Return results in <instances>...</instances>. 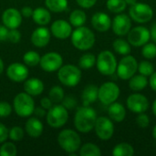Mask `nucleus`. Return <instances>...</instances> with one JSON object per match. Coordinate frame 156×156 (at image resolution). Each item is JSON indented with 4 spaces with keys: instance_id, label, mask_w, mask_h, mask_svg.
<instances>
[{
    "instance_id": "nucleus-1",
    "label": "nucleus",
    "mask_w": 156,
    "mask_h": 156,
    "mask_svg": "<svg viewBox=\"0 0 156 156\" xmlns=\"http://www.w3.org/2000/svg\"><path fill=\"white\" fill-rule=\"evenodd\" d=\"M97 118V112L93 108L82 105L77 109L74 115V126L80 133H90L94 129Z\"/></svg>"
},
{
    "instance_id": "nucleus-2",
    "label": "nucleus",
    "mask_w": 156,
    "mask_h": 156,
    "mask_svg": "<svg viewBox=\"0 0 156 156\" xmlns=\"http://www.w3.org/2000/svg\"><path fill=\"white\" fill-rule=\"evenodd\" d=\"M70 40L75 48L81 51H86L94 46L96 37L91 29L85 26H81L76 27V29L72 31Z\"/></svg>"
},
{
    "instance_id": "nucleus-3",
    "label": "nucleus",
    "mask_w": 156,
    "mask_h": 156,
    "mask_svg": "<svg viewBox=\"0 0 156 156\" xmlns=\"http://www.w3.org/2000/svg\"><path fill=\"white\" fill-rule=\"evenodd\" d=\"M59 147L69 155L75 156L81 146V139L80 134L72 129L62 130L57 138Z\"/></svg>"
},
{
    "instance_id": "nucleus-4",
    "label": "nucleus",
    "mask_w": 156,
    "mask_h": 156,
    "mask_svg": "<svg viewBox=\"0 0 156 156\" xmlns=\"http://www.w3.org/2000/svg\"><path fill=\"white\" fill-rule=\"evenodd\" d=\"M35 101L33 97L27 92L17 93L13 100V110L16 114L21 118H28L35 110Z\"/></svg>"
},
{
    "instance_id": "nucleus-5",
    "label": "nucleus",
    "mask_w": 156,
    "mask_h": 156,
    "mask_svg": "<svg viewBox=\"0 0 156 156\" xmlns=\"http://www.w3.org/2000/svg\"><path fill=\"white\" fill-rule=\"evenodd\" d=\"M81 69L73 64L62 65L58 70V79L66 87H76L81 80Z\"/></svg>"
},
{
    "instance_id": "nucleus-6",
    "label": "nucleus",
    "mask_w": 156,
    "mask_h": 156,
    "mask_svg": "<svg viewBox=\"0 0 156 156\" xmlns=\"http://www.w3.org/2000/svg\"><path fill=\"white\" fill-rule=\"evenodd\" d=\"M117 59L114 54L110 50H103L100 52L96 58V66L98 71L105 76H112L117 69Z\"/></svg>"
},
{
    "instance_id": "nucleus-7",
    "label": "nucleus",
    "mask_w": 156,
    "mask_h": 156,
    "mask_svg": "<svg viewBox=\"0 0 156 156\" xmlns=\"http://www.w3.org/2000/svg\"><path fill=\"white\" fill-rule=\"evenodd\" d=\"M47 123L53 129L62 128L69 120L68 110L62 104L53 105L46 114Z\"/></svg>"
},
{
    "instance_id": "nucleus-8",
    "label": "nucleus",
    "mask_w": 156,
    "mask_h": 156,
    "mask_svg": "<svg viewBox=\"0 0 156 156\" xmlns=\"http://www.w3.org/2000/svg\"><path fill=\"white\" fill-rule=\"evenodd\" d=\"M138 70V62L132 55H125L117 65V75L122 80H130Z\"/></svg>"
},
{
    "instance_id": "nucleus-9",
    "label": "nucleus",
    "mask_w": 156,
    "mask_h": 156,
    "mask_svg": "<svg viewBox=\"0 0 156 156\" xmlns=\"http://www.w3.org/2000/svg\"><path fill=\"white\" fill-rule=\"evenodd\" d=\"M129 16L131 19L136 23L144 24L152 20L154 16V10L148 4L136 3L131 5L129 9Z\"/></svg>"
},
{
    "instance_id": "nucleus-10",
    "label": "nucleus",
    "mask_w": 156,
    "mask_h": 156,
    "mask_svg": "<svg viewBox=\"0 0 156 156\" xmlns=\"http://www.w3.org/2000/svg\"><path fill=\"white\" fill-rule=\"evenodd\" d=\"M121 90L119 86L112 82V81H107L104 82L100 88H99V93H98V100L104 105H110L113 102H115L119 96H120Z\"/></svg>"
},
{
    "instance_id": "nucleus-11",
    "label": "nucleus",
    "mask_w": 156,
    "mask_h": 156,
    "mask_svg": "<svg viewBox=\"0 0 156 156\" xmlns=\"http://www.w3.org/2000/svg\"><path fill=\"white\" fill-rule=\"evenodd\" d=\"M94 130L97 137L102 141L110 140L114 134L113 122L105 116L98 117L94 125Z\"/></svg>"
},
{
    "instance_id": "nucleus-12",
    "label": "nucleus",
    "mask_w": 156,
    "mask_h": 156,
    "mask_svg": "<svg viewBox=\"0 0 156 156\" xmlns=\"http://www.w3.org/2000/svg\"><path fill=\"white\" fill-rule=\"evenodd\" d=\"M63 65V58L58 52L51 51L44 54L40 58L39 66L46 72L58 71Z\"/></svg>"
},
{
    "instance_id": "nucleus-13",
    "label": "nucleus",
    "mask_w": 156,
    "mask_h": 156,
    "mask_svg": "<svg viewBox=\"0 0 156 156\" xmlns=\"http://www.w3.org/2000/svg\"><path fill=\"white\" fill-rule=\"evenodd\" d=\"M150 38V30L143 26L131 28L128 33V42L133 47H143L144 44L149 42Z\"/></svg>"
},
{
    "instance_id": "nucleus-14",
    "label": "nucleus",
    "mask_w": 156,
    "mask_h": 156,
    "mask_svg": "<svg viewBox=\"0 0 156 156\" xmlns=\"http://www.w3.org/2000/svg\"><path fill=\"white\" fill-rule=\"evenodd\" d=\"M7 78L14 82H23L29 76V69L27 65L20 62H14L6 69Z\"/></svg>"
},
{
    "instance_id": "nucleus-15",
    "label": "nucleus",
    "mask_w": 156,
    "mask_h": 156,
    "mask_svg": "<svg viewBox=\"0 0 156 156\" xmlns=\"http://www.w3.org/2000/svg\"><path fill=\"white\" fill-rule=\"evenodd\" d=\"M127 108L133 113H143L149 109L148 99L141 93L131 94L126 101Z\"/></svg>"
},
{
    "instance_id": "nucleus-16",
    "label": "nucleus",
    "mask_w": 156,
    "mask_h": 156,
    "mask_svg": "<svg viewBox=\"0 0 156 156\" xmlns=\"http://www.w3.org/2000/svg\"><path fill=\"white\" fill-rule=\"evenodd\" d=\"M112 28L115 35L122 37L128 35L132 28V19L126 14H118L112 21Z\"/></svg>"
},
{
    "instance_id": "nucleus-17",
    "label": "nucleus",
    "mask_w": 156,
    "mask_h": 156,
    "mask_svg": "<svg viewBox=\"0 0 156 156\" xmlns=\"http://www.w3.org/2000/svg\"><path fill=\"white\" fill-rule=\"evenodd\" d=\"M22 18L23 16L20 13V10L15 7L6 8L2 14L3 25L9 29L18 28L22 24Z\"/></svg>"
},
{
    "instance_id": "nucleus-18",
    "label": "nucleus",
    "mask_w": 156,
    "mask_h": 156,
    "mask_svg": "<svg viewBox=\"0 0 156 156\" xmlns=\"http://www.w3.org/2000/svg\"><path fill=\"white\" fill-rule=\"evenodd\" d=\"M50 38H51L50 29L46 27V26H39L38 27L35 28L30 37L31 43L35 47L39 48L48 46L50 41Z\"/></svg>"
},
{
    "instance_id": "nucleus-19",
    "label": "nucleus",
    "mask_w": 156,
    "mask_h": 156,
    "mask_svg": "<svg viewBox=\"0 0 156 156\" xmlns=\"http://www.w3.org/2000/svg\"><path fill=\"white\" fill-rule=\"evenodd\" d=\"M51 35L58 39H66L71 36L72 33V26L69 22L64 19L55 20L50 27Z\"/></svg>"
},
{
    "instance_id": "nucleus-20",
    "label": "nucleus",
    "mask_w": 156,
    "mask_h": 156,
    "mask_svg": "<svg viewBox=\"0 0 156 156\" xmlns=\"http://www.w3.org/2000/svg\"><path fill=\"white\" fill-rule=\"evenodd\" d=\"M91 25L99 32H106L112 27V19L104 12H97L91 17Z\"/></svg>"
},
{
    "instance_id": "nucleus-21",
    "label": "nucleus",
    "mask_w": 156,
    "mask_h": 156,
    "mask_svg": "<svg viewBox=\"0 0 156 156\" xmlns=\"http://www.w3.org/2000/svg\"><path fill=\"white\" fill-rule=\"evenodd\" d=\"M44 131L43 122L37 117H30L25 123V132L31 138H38Z\"/></svg>"
},
{
    "instance_id": "nucleus-22",
    "label": "nucleus",
    "mask_w": 156,
    "mask_h": 156,
    "mask_svg": "<svg viewBox=\"0 0 156 156\" xmlns=\"http://www.w3.org/2000/svg\"><path fill=\"white\" fill-rule=\"evenodd\" d=\"M45 89L44 83L37 78H27L24 81V90L32 97L38 96L43 93Z\"/></svg>"
},
{
    "instance_id": "nucleus-23",
    "label": "nucleus",
    "mask_w": 156,
    "mask_h": 156,
    "mask_svg": "<svg viewBox=\"0 0 156 156\" xmlns=\"http://www.w3.org/2000/svg\"><path fill=\"white\" fill-rule=\"evenodd\" d=\"M108 115L109 118L112 122H122L126 117V110L125 107L120 102H113L109 105L108 108Z\"/></svg>"
},
{
    "instance_id": "nucleus-24",
    "label": "nucleus",
    "mask_w": 156,
    "mask_h": 156,
    "mask_svg": "<svg viewBox=\"0 0 156 156\" xmlns=\"http://www.w3.org/2000/svg\"><path fill=\"white\" fill-rule=\"evenodd\" d=\"M32 19L38 26H47L51 21V13L47 7L39 6L34 9Z\"/></svg>"
},
{
    "instance_id": "nucleus-25",
    "label": "nucleus",
    "mask_w": 156,
    "mask_h": 156,
    "mask_svg": "<svg viewBox=\"0 0 156 156\" xmlns=\"http://www.w3.org/2000/svg\"><path fill=\"white\" fill-rule=\"evenodd\" d=\"M99 88L96 85L89 84L87 85L81 93V101L84 106H90L91 103L95 102L98 100Z\"/></svg>"
},
{
    "instance_id": "nucleus-26",
    "label": "nucleus",
    "mask_w": 156,
    "mask_h": 156,
    "mask_svg": "<svg viewBox=\"0 0 156 156\" xmlns=\"http://www.w3.org/2000/svg\"><path fill=\"white\" fill-rule=\"evenodd\" d=\"M148 84H149V80L147 77L142 74L133 75L130 79V81H129V87L134 92H138V91L144 90Z\"/></svg>"
},
{
    "instance_id": "nucleus-27",
    "label": "nucleus",
    "mask_w": 156,
    "mask_h": 156,
    "mask_svg": "<svg viewBox=\"0 0 156 156\" xmlns=\"http://www.w3.org/2000/svg\"><path fill=\"white\" fill-rule=\"evenodd\" d=\"M46 7L53 13H62L68 9V0H45Z\"/></svg>"
},
{
    "instance_id": "nucleus-28",
    "label": "nucleus",
    "mask_w": 156,
    "mask_h": 156,
    "mask_svg": "<svg viewBox=\"0 0 156 156\" xmlns=\"http://www.w3.org/2000/svg\"><path fill=\"white\" fill-rule=\"evenodd\" d=\"M87 21V15L81 9H75L69 15V23L72 27H79L84 26Z\"/></svg>"
},
{
    "instance_id": "nucleus-29",
    "label": "nucleus",
    "mask_w": 156,
    "mask_h": 156,
    "mask_svg": "<svg viewBox=\"0 0 156 156\" xmlns=\"http://www.w3.org/2000/svg\"><path fill=\"white\" fill-rule=\"evenodd\" d=\"M112 48L114 51L122 56L129 55L132 51L131 44L122 38H116L112 43Z\"/></svg>"
},
{
    "instance_id": "nucleus-30",
    "label": "nucleus",
    "mask_w": 156,
    "mask_h": 156,
    "mask_svg": "<svg viewBox=\"0 0 156 156\" xmlns=\"http://www.w3.org/2000/svg\"><path fill=\"white\" fill-rule=\"evenodd\" d=\"M134 154L133 147L127 143H120L112 150V155L114 156H133Z\"/></svg>"
},
{
    "instance_id": "nucleus-31",
    "label": "nucleus",
    "mask_w": 156,
    "mask_h": 156,
    "mask_svg": "<svg viewBox=\"0 0 156 156\" xmlns=\"http://www.w3.org/2000/svg\"><path fill=\"white\" fill-rule=\"evenodd\" d=\"M80 156H101V151L100 147L94 144L87 143L80 146Z\"/></svg>"
},
{
    "instance_id": "nucleus-32",
    "label": "nucleus",
    "mask_w": 156,
    "mask_h": 156,
    "mask_svg": "<svg viewBox=\"0 0 156 156\" xmlns=\"http://www.w3.org/2000/svg\"><path fill=\"white\" fill-rule=\"evenodd\" d=\"M39 54L35 50H28L23 56V63L27 67H36L39 65L40 61Z\"/></svg>"
},
{
    "instance_id": "nucleus-33",
    "label": "nucleus",
    "mask_w": 156,
    "mask_h": 156,
    "mask_svg": "<svg viewBox=\"0 0 156 156\" xmlns=\"http://www.w3.org/2000/svg\"><path fill=\"white\" fill-rule=\"evenodd\" d=\"M96 64V57L91 53L83 54L79 59V67L80 69H90Z\"/></svg>"
},
{
    "instance_id": "nucleus-34",
    "label": "nucleus",
    "mask_w": 156,
    "mask_h": 156,
    "mask_svg": "<svg viewBox=\"0 0 156 156\" xmlns=\"http://www.w3.org/2000/svg\"><path fill=\"white\" fill-rule=\"evenodd\" d=\"M106 6L112 13L120 14L126 9L127 4L125 0H107Z\"/></svg>"
},
{
    "instance_id": "nucleus-35",
    "label": "nucleus",
    "mask_w": 156,
    "mask_h": 156,
    "mask_svg": "<svg viewBox=\"0 0 156 156\" xmlns=\"http://www.w3.org/2000/svg\"><path fill=\"white\" fill-rule=\"evenodd\" d=\"M48 97H49V99L52 101L53 103H55V104L61 103L62 100H63L64 97H65L64 90L62 89V87H60V86H58V85L53 86V87L49 90Z\"/></svg>"
},
{
    "instance_id": "nucleus-36",
    "label": "nucleus",
    "mask_w": 156,
    "mask_h": 156,
    "mask_svg": "<svg viewBox=\"0 0 156 156\" xmlns=\"http://www.w3.org/2000/svg\"><path fill=\"white\" fill-rule=\"evenodd\" d=\"M17 154V148L12 142H4L0 146V156H16Z\"/></svg>"
},
{
    "instance_id": "nucleus-37",
    "label": "nucleus",
    "mask_w": 156,
    "mask_h": 156,
    "mask_svg": "<svg viewBox=\"0 0 156 156\" xmlns=\"http://www.w3.org/2000/svg\"><path fill=\"white\" fill-rule=\"evenodd\" d=\"M138 71L140 74L144 76L150 77L154 72V67L150 61L144 60L138 64Z\"/></svg>"
},
{
    "instance_id": "nucleus-38",
    "label": "nucleus",
    "mask_w": 156,
    "mask_h": 156,
    "mask_svg": "<svg viewBox=\"0 0 156 156\" xmlns=\"http://www.w3.org/2000/svg\"><path fill=\"white\" fill-rule=\"evenodd\" d=\"M142 55L147 59H153L156 57V44L147 42L143 46Z\"/></svg>"
},
{
    "instance_id": "nucleus-39",
    "label": "nucleus",
    "mask_w": 156,
    "mask_h": 156,
    "mask_svg": "<svg viewBox=\"0 0 156 156\" xmlns=\"http://www.w3.org/2000/svg\"><path fill=\"white\" fill-rule=\"evenodd\" d=\"M25 136V131L20 126H14L9 130L8 138L13 142H20Z\"/></svg>"
},
{
    "instance_id": "nucleus-40",
    "label": "nucleus",
    "mask_w": 156,
    "mask_h": 156,
    "mask_svg": "<svg viewBox=\"0 0 156 156\" xmlns=\"http://www.w3.org/2000/svg\"><path fill=\"white\" fill-rule=\"evenodd\" d=\"M61 104L69 111V110H73L74 108H76L77 104H78V101H77V100L75 99L74 96L68 95V96L64 97V99L61 101Z\"/></svg>"
},
{
    "instance_id": "nucleus-41",
    "label": "nucleus",
    "mask_w": 156,
    "mask_h": 156,
    "mask_svg": "<svg viewBox=\"0 0 156 156\" xmlns=\"http://www.w3.org/2000/svg\"><path fill=\"white\" fill-rule=\"evenodd\" d=\"M13 111V106L7 101H0V118L8 117Z\"/></svg>"
},
{
    "instance_id": "nucleus-42",
    "label": "nucleus",
    "mask_w": 156,
    "mask_h": 156,
    "mask_svg": "<svg viewBox=\"0 0 156 156\" xmlns=\"http://www.w3.org/2000/svg\"><path fill=\"white\" fill-rule=\"evenodd\" d=\"M136 123H137V125L140 128L145 129V128H147L150 125V118L144 112L139 113L137 118H136Z\"/></svg>"
},
{
    "instance_id": "nucleus-43",
    "label": "nucleus",
    "mask_w": 156,
    "mask_h": 156,
    "mask_svg": "<svg viewBox=\"0 0 156 156\" xmlns=\"http://www.w3.org/2000/svg\"><path fill=\"white\" fill-rule=\"evenodd\" d=\"M21 39V33L17 28H13V29H9L8 32V37H7V40L11 43L16 44L20 41Z\"/></svg>"
},
{
    "instance_id": "nucleus-44",
    "label": "nucleus",
    "mask_w": 156,
    "mask_h": 156,
    "mask_svg": "<svg viewBox=\"0 0 156 156\" xmlns=\"http://www.w3.org/2000/svg\"><path fill=\"white\" fill-rule=\"evenodd\" d=\"M8 133H9L8 128L4 123L0 122V144L8 139Z\"/></svg>"
},
{
    "instance_id": "nucleus-45",
    "label": "nucleus",
    "mask_w": 156,
    "mask_h": 156,
    "mask_svg": "<svg viewBox=\"0 0 156 156\" xmlns=\"http://www.w3.org/2000/svg\"><path fill=\"white\" fill-rule=\"evenodd\" d=\"M77 4L82 8H90L95 5L97 0H76Z\"/></svg>"
},
{
    "instance_id": "nucleus-46",
    "label": "nucleus",
    "mask_w": 156,
    "mask_h": 156,
    "mask_svg": "<svg viewBox=\"0 0 156 156\" xmlns=\"http://www.w3.org/2000/svg\"><path fill=\"white\" fill-rule=\"evenodd\" d=\"M40 106L42 108H44L45 110H49L52 106H53V102L52 101L49 99V97H43L40 100Z\"/></svg>"
},
{
    "instance_id": "nucleus-47",
    "label": "nucleus",
    "mask_w": 156,
    "mask_h": 156,
    "mask_svg": "<svg viewBox=\"0 0 156 156\" xmlns=\"http://www.w3.org/2000/svg\"><path fill=\"white\" fill-rule=\"evenodd\" d=\"M33 11H34V9L30 6H23L20 10V13L23 17L29 18V17H32Z\"/></svg>"
},
{
    "instance_id": "nucleus-48",
    "label": "nucleus",
    "mask_w": 156,
    "mask_h": 156,
    "mask_svg": "<svg viewBox=\"0 0 156 156\" xmlns=\"http://www.w3.org/2000/svg\"><path fill=\"white\" fill-rule=\"evenodd\" d=\"M8 32L9 28H7L5 26H0V42L7 40Z\"/></svg>"
},
{
    "instance_id": "nucleus-49",
    "label": "nucleus",
    "mask_w": 156,
    "mask_h": 156,
    "mask_svg": "<svg viewBox=\"0 0 156 156\" xmlns=\"http://www.w3.org/2000/svg\"><path fill=\"white\" fill-rule=\"evenodd\" d=\"M33 114L35 115V117H37V118H43L46 116L47 114V110H45L44 108H42L41 106L40 107H35V110H34V112Z\"/></svg>"
},
{
    "instance_id": "nucleus-50",
    "label": "nucleus",
    "mask_w": 156,
    "mask_h": 156,
    "mask_svg": "<svg viewBox=\"0 0 156 156\" xmlns=\"http://www.w3.org/2000/svg\"><path fill=\"white\" fill-rule=\"evenodd\" d=\"M149 84H150V87L152 88V90L156 92V71L150 76Z\"/></svg>"
},
{
    "instance_id": "nucleus-51",
    "label": "nucleus",
    "mask_w": 156,
    "mask_h": 156,
    "mask_svg": "<svg viewBox=\"0 0 156 156\" xmlns=\"http://www.w3.org/2000/svg\"><path fill=\"white\" fill-rule=\"evenodd\" d=\"M150 36H151V38L152 40L154 41V43L156 44V23H154L152 27H151V30H150Z\"/></svg>"
},
{
    "instance_id": "nucleus-52",
    "label": "nucleus",
    "mask_w": 156,
    "mask_h": 156,
    "mask_svg": "<svg viewBox=\"0 0 156 156\" xmlns=\"http://www.w3.org/2000/svg\"><path fill=\"white\" fill-rule=\"evenodd\" d=\"M4 69H5V64H4V61H3V59L0 58V75L3 73V71H4Z\"/></svg>"
},
{
    "instance_id": "nucleus-53",
    "label": "nucleus",
    "mask_w": 156,
    "mask_h": 156,
    "mask_svg": "<svg viewBox=\"0 0 156 156\" xmlns=\"http://www.w3.org/2000/svg\"><path fill=\"white\" fill-rule=\"evenodd\" d=\"M125 2H126V4H127V5H134V4H136V3H137V0H125Z\"/></svg>"
},
{
    "instance_id": "nucleus-54",
    "label": "nucleus",
    "mask_w": 156,
    "mask_h": 156,
    "mask_svg": "<svg viewBox=\"0 0 156 156\" xmlns=\"http://www.w3.org/2000/svg\"><path fill=\"white\" fill-rule=\"evenodd\" d=\"M152 109H153V112L154 114V116L156 117V99L154 100V103H153V106H152Z\"/></svg>"
},
{
    "instance_id": "nucleus-55",
    "label": "nucleus",
    "mask_w": 156,
    "mask_h": 156,
    "mask_svg": "<svg viewBox=\"0 0 156 156\" xmlns=\"http://www.w3.org/2000/svg\"><path fill=\"white\" fill-rule=\"evenodd\" d=\"M153 137L154 138V140L156 141V124L154 125V129H153Z\"/></svg>"
}]
</instances>
